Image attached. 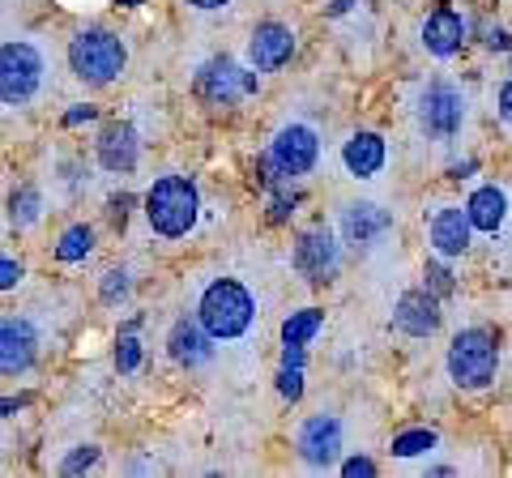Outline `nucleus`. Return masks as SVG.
<instances>
[{
    "label": "nucleus",
    "mask_w": 512,
    "mask_h": 478,
    "mask_svg": "<svg viewBox=\"0 0 512 478\" xmlns=\"http://www.w3.org/2000/svg\"><path fill=\"white\" fill-rule=\"evenodd\" d=\"M197 321L214 342H239L256 325V299L239 278H214L197 299Z\"/></svg>",
    "instance_id": "nucleus-1"
},
{
    "label": "nucleus",
    "mask_w": 512,
    "mask_h": 478,
    "mask_svg": "<svg viewBox=\"0 0 512 478\" xmlns=\"http://www.w3.org/2000/svg\"><path fill=\"white\" fill-rule=\"evenodd\" d=\"M201 214V197L197 184L188 175H163V180L150 184L146 193V222L158 239H184L192 227H197Z\"/></svg>",
    "instance_id": "nucleus-2"
},
{
    "label": "nucleus",
    "mask_w": 512,
    "mask_h": 478,
    "mask_svg": "<svg viewBox=\"0 0 512 478\" xmlns=\"http://www.w3.org/2000/svg\"><path fill=\"white\" fill-rule=\"evenodd\" d=\"M448 380L466 393L487 389L495 372H500V346L487 329H461L453 342H448Z\"/></svg>",
    "instance_id": "nucleus-3"
},
{
    "label": "nucleus",
    "mask_w": 512,
    "mask_h": 478,
    "mask_svg": "<svg viewBox=\"0 0 512 478\" xmlns=\"http://www.w3.org/2000/svg\"><path fill=\"white\" fill-rule=\"evenodd\" d=\"M470 103L453 82H427L414 99V120H419V133L431 141V146H448L457 141V133L466 129Z\"/></svg>",
    "instance_id": "nucleus-4"
},
{
    "label": "nucleus",
    "mask_w": 512,
    "mask_h": 478,
    "mask_svg": "<svg viewBox=\"0 0 512 478\" xmlns=\"http://www.w3.org/2000/svg\"><path fill=\"white\" fill-rule=\"evenodd\" d=\"M124 65H128V47L120 35H111V30H82V35L69 43V69L77 73V82H86V86L116 82Z\"/></svg>",
    "instance_id": "nucleus-5"
},
{
    "label": "nucleus",
    "mask_w": 512,
    "mask_h": 478,
    "mask_svg": "<svg viewBox=\"0 0 512 478\" xmlns=\"http://www.w3.org/2000/svg\"><path fill=\"white\" fill-rule=\"evenodd\" d=\"M43 73H47V65H43L35 43L9 39L0 47V99H5V107H26L35 99L43 86Z\"/></svg>",
    "instance_id": "nucleus-6"
},
{
    "label": "nucleus",
    "mask_w": 512,
    "mask_h": 478,
    "mask_svg": "<svg viewBox=\"0 0 512 478\" xmlns=\"http://www.w3.org/2000/svg\"><path fill=\"white\" fill-rule=\"evenodd\" d=\"M197 94L210 107H235L239 99H248V94H256V69H239L235 60L227 56H214L210 65H201L197 73Z\"/></svg>",
    "instance_id": "nucleus-7"
},
{
    "label": "nucleus",
    "mask_w": 512,
    "mask_h": 478,
    "mask_svg": "<svg viewBox=\"0 0 512 478\" xmlns=\"http://www.w3.org/2000/svg\"><path fill=\"white\" fill-rule=\"evenodd\" d=\"M269 158L286 171V175H308L316 163H320V137L312 124H282L269 141Z\"/></svg>",
    "instance_id": "nucleus-8"
},
{
    "label": "nucleus",
    "mask_w": 512,
    "mask_h": 478,
    "mask_svg": "<svg viewBox=\"0 0 512 478\" xmlns=\"http://www.w3.org/2000/svg\"><path fill=\"white\" fill-rule=\"evenodd\" d=\"M295 444H299V457L312 470H329L342 453V423L333 414H312V419H303Z\"/></svg>",
    "instance_id": "nucleus-9"
},
{
    "label": "nucleus",
    "mask_w": 512,
    "mask_h": 478,
    "mask_svg": "<svg viewBox=\"0 0 512 478\" xmlns=\"http://www.w3.org/2000/svg\"><path fill=\"white\" fill-rule=\"evenodd\" d=\"M295 56V30L282 22H261L248 39V65L256 73H278Z\"/></svg>",
    "instance_id": "nucleus-10"
},
{
    "label": "nucleus",
    "mask_w": 512,
    "mask_h": 478,
    "mask_svg": "<svg viewBox=\"0 0 512 478\" xmlns=\"http://www.w3.org/2000/svg\"><path fill=\"white\" fill-rule=\"evenodd\" d=\"M39 359V333L26 316H5L0 325V372L5 376H22L35 368Z\"/></svg>",
    "instance_id": "nucleus-11"
},
{
    "label": "nucleus",
    "mask_w": 512,
    "mask_h": 478,
    "mask_svg": "<svg viewBox=\"0 0 512 478\" xmlns=\"http://www.w3.org/2000/svg\"><path fill=\"white\" fill-rule=\"evenodd\" d=\"M338 261H342V252H338V239H333V231L316 227L308 235H299V244H295V269L308 282H329L333 274H338Z\"/></svg>",
    "instance_id": "nucleus-12"
},
{
    "label": "nucleus",
    "mask_w": 512,
    "mask_h": 478,
    "mask_svg": "<svg viewBox=\"0 0 512 478\" xmlns=\"http://www.w3.org/2000/svg\"><path fill=\"white\" fill-rule=\"evenodd\" d=\"M470 235H474V222H470V210H461V205H444V210L431 214L427 239H431V248H436V257H444V261L466 257Z\"/></svg>",
    "instance_id": "nucleus-13"
},
{
    "label": "nucleus",
    "mask_w": 512,
    "mask_h": 478,
    "mask_svg": "<svg viewBox=\"0 0 512 478\" xmlns=\"http://www.w3.org/2000/svg\"><path fill=\"white\" fill-rule=\"evenodd\" d=\"M393 231V214L380 210L376 201H355L342 210V239L355 248H372Z\"/></svg>",
    "instance_id": "nucleus-14"
},
{
    "label": "nucleus",
    "mask_w": 512,
    "mask_h": 478,
    "mask_svg": "<svg viewBox=\"0 0 512 478\" xmlns=\"http://www.w3.org/2000/svg\"><path fill=\"white\" fill-rule=\"evenodd\" d=\"M137 154H141V141H137V129L133 124H107L94 141V158L99 167L111 171V175H128L137 167Z\"/></svg>",
    "instance_id": "nucleus-15"
},
{
    "label": "nucleus",
    "mask_w": 512,
    "mask_h": 478,
    "mask_svg": "<svg viewBox=\"0 0 512 478\" xmlns=\"http://www.w3.org/2000/svg\"><path fill=\"white\" fill-rule=\"evenodd\" d=\"M393 325L410 333V338H431V333L440 329V308H436V295L427 291H406L402 299H397L393 308Z\"/></svg>",
    "instance_id": "nucleus-16"
},
{
    "label": "nucleus",
    "mask_w": 512,
    "mask_h": 478,
    "mask_svg": "<svg viewBox=\"0 0 512 478\" xmlns=\"http://www.w3.org/2000/svg\"><path fill=\"white\" fill-rule=\"evenodd\" d=\"M461 43H466V18H461L457 9H436L423 22V47L431 56L448 60V56L461 52Z\"/></svg>",
    "instance_id": "nucleus-17"
},
{
    "label": "nucleus",
    "mask_w": 512,
    "mask_h": 478,
    "mask_svg": "<svg viewBox=\"0 0 512 478\" xmlns=\"http://www.w3.org/2000/svg\"><path fill=\"white\" fill-rule=\"evenodd\" d=\"M210 342L214 338H210V329H205L201 321H175L171 338H167L171 359L184 363V368H205V363L214 359V346Z\"/></svg>",
    "instance_id": "nucleus-18"
},
{
    "label": "nucleus",
    "mask_w": 512,
    "mask_h": 478,
    "mask_svg": "<svg viewBox=\"0 0 512 478\" xmlns=\"http://www.w3.org/2000/svg\"><path fill=\"white\" fill-rule=\"evenodd\" d=\"M384 158H389V150H384L380 133H355L342 146V167H346V175H355V180H372V175H380Z\"/></svg>",
    "instance_id": "nucleus-19"
},
{
    "label": "nucleus",
    "mask_w": 512,
    "mask_h": 478,
    "mask_svg": "<svg viewBox=\"0 0 512 478\" xmlns=\"http://www.w3.org/2000/svg\"><path fill=\"white\" fill-rule=\"evenodd\" d=\"M466 210H470V222H474V231H483V235H495V231L504 227V218H508V197H504V188H495V184H483V188H474V193H470Z\"/></svg>",
    "instance_id": "nucleus-20"
},
{
    "label": "nucleus",
    "mask_w": 512,
    "mask_h": 478,
    "mask_svg": "<svg viewBox=\"0 0 512 478\" xmlns=\"http://www.w3.org/2000/svg\"><path fill=\"white\" fill-rule=\"evenodd\" d=\"M320 325H325V312H320V308H299V312H291L282 321V342L308 346L316 333H320Z\"/></svg>",
    "instance_id": "nucleus-21"
},
{
    "label": "nucleus",
    "mask_w": 512,
    "mask_h": 478,
    "mask_svg": "<svg viewBox=\"0 0 512 478\" xmlns=\"http://www.w3.org/2000/svg\"><path fill=\"white\" fill-rule=\"evenodd\" d=\"M90 252H94V231L86 227V222H77V227H69L56 239V261L60 265H77V261H86Z\"/></svg>",
    "instance_id": "nucleus-22"
},
{
    "label": "nucleus",
    "mask_w": 512,
    "mask_h": 478,
    "mask_svg": "<svg viewBox=\"0 0 512 478\" xmlns=\"http://www.w3.org/2000/svg\"><path fill=\"white\" fill-rule=\"evenodd\" d=\"M43 214V197H39V188H22V193H13L9 201V218H13V227H35Z\"/></svg>",
    "instance_id": "nucleus-23"
},
{
    "label": "nucleus",
    "mask_w": 512,
    "mask_h": 478,
    "mask_svg": "<svg viewBox=\"0 0 512 478\" xmlns=\"http://www.w3.org/2000/svg\"><path fill=\"white\" fill-rule=\"evenodd\" d=\"M440 444V436L436 432H427V427H414V432H402L393 440V457H423V453H431Z\"/></svg>",
    "instance_id": "nucleus-24"
},
{
    "label": "nucleus",
    "mask_w": 512,
    "mask_h": 478,
    "mask_svg": "<svg viewBox=\"0 0 512 478\" xmlns=\"http://www.w3.org/2000/svg\"><path fill=\"white\" fill-rule=\"evenodd\" d=\"M137 368H141V342L133 338V333H120V342H116V372L133 376Z\"/></svg>",
    "instance_id": "nucleus-25"
},
{
    "label": "nucleus",
    "mask_w": 512,
    "mask_h": 478,
    "mask_svg": "<svg viewBox=\"0 0 512 478\" xmlns=\"http://www.w3.org/2000/svg\"><path fill=\"white\" fill-rule=\"evenodd\" d=\"M444 261V257H440ZM440 261H431L427 269H423V286H427V291L431 295H448V291H453V269H448V265H440Z\"/></svg>",
    "instance_id": "nucleus-26"
},
{
    "label": "nucleus",
    "mask_w": 512,
    "mask_h": 478,
    "mask_svg": "<svg viewBox=\"0 0 512 478\" xmlns=\"http://www.w3.org/2000/svg\"><path fill=\"white\" fill-rule=\"evenodd\" d=\"M90 466H99V449H94V444H82V449H73L60 461V474H86Z\"/></svg>",
    "instance_id": "nucleus-27"
},
{
    "label": "nucleus",
    "mask_w": 512,
    "mask_h": 478,
    "mask_svg": "<svg viewBox=\"0 0 512 478\" xmlns=\"http://www.w3.org/2000/svg\"><path fill=\"white\" fill-rule=\"evenodd\" d=\"M124 299H128V274L124 269H107L103 274V304L116 308V304H124Z\"/></svg>",
    "instance_id": "nucleus-28"
},
{
    "label": "nucleus",
    "mask_w": 512,
    "mask_h": 478,
    "mask_svg": "<svg viewBox=\"0 0 512 478\" xmlns=\"http://www.w3.org/2000/svg\"><path fill=\"white\" fill-rule=\"evenodd\" d=\"M278 393L286 397V402H299L303 397V368H282L278 372Z\"/></svg>",
    "instance_id": "nucleus-29"
},
{
    "label": "nucleus",
    "mask_w": 512,
    "mask_h": 478,
    "mask_svg": "<svg viewBox=\"0 0 512 478\" xmlns=\"http://www.w3.org/2000/svg\"><path fill=\"white\" fill-rule=\"evenodd\" d=\"M18 282H22V265L13 257H5V261H0V291H13Z\"/></svg>",
    "instance_id": "nucleus-30"
},
{
    "label": "nucleus",
    "mask_w": 512,
    "mask_h": 478,
    "mask_svg": "<svg viewBox=\"0 0 512 478\" xmlns=\"http://www.w3.org/2000/svg\"><path fill=\"white\" fill-rule=\"evenodd\" d=\"M295 214V197H286V193H278L274 201H269V222H286Z\"/></svg>",
    "instance_id": "nucleus-31"
},
{
    "label": "nucleus",
    "mask_w": 512,
    "mask_h": 478,
    "mask_svg": "<svg viewBox=\"0 0 512 478\" xmlns=\"http://www.w3.org/2000/svg\"><path fill=\"white\" fill-rule=\"evenodd\" d=\"M303 363H308V346L282 342V368H303Z\"/></svg>",
    "instance_id": "nucleus-32"
},
{
    "label": "nucleus",
    "mask_w": 512,
    "mask_h": 478,
    "mask_svg": "<svg viewBox=\"0 0 512 478\" xmlns=\"http://www.w3.org/2000/svg\"><path fill=\"white\" fill-rule=\"evenodd\" d=\"M346 478H359V474H376V461L372 457H350L346 466H342Z\"/></svg>",
    "instance_id": "nucleus-33"
},
{
    "label": "nucleus",
    "mask_w": 512,
    "mask_h": 478,
    "mask_svg": "<svg viewBox=\"0 0 512 478\" xmlns=\"http://www.w3.org/2000/svg\"><path fill=\"white\" fill-rule=\"evenodd\" d=\"M99 116V107H90V103H82V107H73L69 116H64V124H69V129H77V124H86V120H94Z\"/></svg>",
    "instance_id": "nucleus-34"
},
{
    "label": "nucleus",
    "mask_w": 512,
    "mask_h": 478,
    "mask_svg": "<svg viewBox=\"0 0 512 478\" xmlns=\"http://www.w3.org/2000/svg\"><path fill=\"white\" fill-rule=\"evenodd\" d=\"M500 120H504L508 129H512V77H508V82L500 86Z\"/></svg>",
    "instance_id": "nucleus-35"
},
{
    "label": "nucleus",
    "mask_w": 512,
    "mask_h": 478,
    "mask_svg": "<svg viewBox=\"0 0 512 478\" xmlns=\"http://www.w3.org/2000/svg\"><path fill=\"white\" fill-rule=\"evenodd\" d=\"M487 47H491V52H508V47H512L508 30H491V35H487Z\"/></svg>",
    "instance_id": "nucleus-36"
},
{
    "label": "nucleus",
    "mask_w": 512,
    "mask_h": 478,
    "mask_svg": "<svg viewBox=\"0 0 512 478\" xmlns=\"http://www.w3.org/2000/svg\"><path fill=\"white\" fill-rule=\"evenodd\" d=\"M184 5H192L197 13H214V9H222V5H231V0H184Z\"/></svg>",
    "instance_id": "nucleus-37"
},
{
    "label": "nucleus",
    "mask_w": 512,
    "mask_h": 478,
    "mask_svg": "<svg viewBox=\"0 0 512 478\" xmlns=\"http://www.w3.org/2000/svg\"><path fill=\"white\" fill-rule=\"evenodd\" d=\"M350 5H355V0H333V5H329V18H342V13H350Z\"/></svg>",
    "instance_id": "nucleus-38"
},
{
    "label": "nucleus",
    "mask_w": 512,
    "mask_h": 478,
    "mask_svg": "<svg viewBox=\"0 0 512 478\" xmlns=\"http://www.w3.org/2000/svg\"><path fill=\"white\" fill-rule=\"evenodd\" d=\"M116 5H124V9H137V5H146V0H116Z\"/></svg>",
    "instance_id": "nucleus-39"
}]
</instances>
